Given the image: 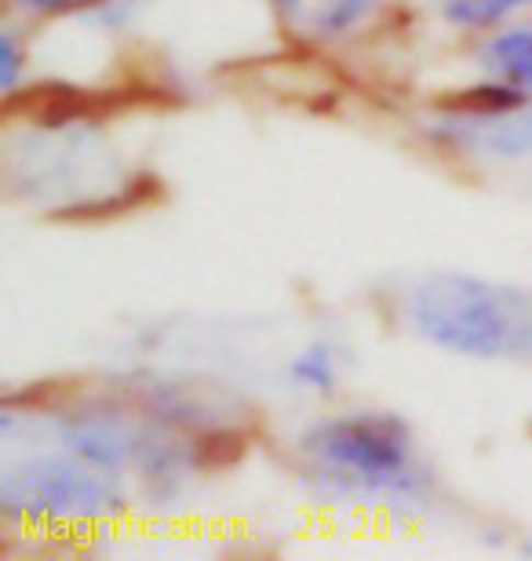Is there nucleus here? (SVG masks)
Wrapping results in <instances>:
<instances>
[{
	"label": "nucleus",
	"mask_w": 532,
	"mask_h": 561,
	"mask_svg": "<svg viewBox=\"0 0 532 561\" xmlns=\"http://www.w3.org/2000/svg\"><path fill=\"white\" fill-rule=\"evenodd\" d=\"M296 474L314 500L416 511L430 500L434 474L416 431L398 412L358 409L321 416L296 434Z\"/></svg>",
	"instance_id": "1"
},
{
	"label": "nucleus",
	"mask_w": 532,
	"mask_h": 561,
	"mask_svg": "<svg viewBox=\"0 0 532 561\" xmlns=\"http://www.w3.org/2000/svg\"><path fill=\"white\" fill-rule=\"evenodd\" d=\"M409 329L434 351L471 362H529L532 296L478 274L434 271L405 299Z\"/></svg>",
	"instance_id": "2"
},
{
	"label": "nucleus",
	"mask_w": 532,
	"mask_h": 561,
	"mask_svg": "<svg viewBox=\"0 0 532 561\" xmlns=\"http://www.w3.org/2000/svg\"><path fill=\"white\" fill-rule=\"evenodd\" d=\"M128 492L121 470L92 463L66 448L11 463L0 478V507L8 522L37 529H88L117 518Z\"/></svg>",
	"instance_id": "3"
},
{
	"label": "nucleus",
	"mask_w": 532,
	"mask_h": 561,
	"mask_svg": "<svg viewBox=\"0 0 532 561\" xmlns=\"http://www.w3.org/2000/svg\"><path fill=\"white\" fill-rule=\"evenodd\" d=\"M434 142L482 161H525L532 157V103L489 106V110H449L430 128Z\"/></svg>",
	"instance_id": "4"
},
{
	"label": "nucleus",
	"mask_w": 532,
	"mask_h": 561,
	"mask_svg": "<svg viewBox=\"0 0 532 561\" xmlns=\"http://www.w3.org/2000/svg\"><path fill=\"white\" fill-rule=\"evenodd\" d=\"M478 66L493 81L532 95V22H507V26L485 33Z\"/></svg>",
	"instance_id": "5"
},
{
	"label": "nucleus",
	"mask_w": 532,
	"mask_h": 561,
	"mask_svg": "<svg viewBox=\"0 0 532 561\" xmlns=\"http://www.w3.org/2000/svg\"><path fill=\"white\" fill-rule=\"evenodd\" d=\"M380 8L383 0H303L292 33L314 41H339L365 30Z\"/></svg>",
	"instance_id": "6"
},
{
	"label": "nucleus",
	"mask_w": 532,
	"mask_h": 561,
	"mask_svg": "<svg viewBox=\"0 0 532 561\" xmlns=\"http://www.w3.org/2000/svg\"><path fill=\"white\" fill-rule=\"evenodd\" d=\"M285 376H288V387L299 390V394H314V398L336 394L339 379H343V357H339V346L328 340L303 343L299 351L288 357Z\"/></svg>",
	"instance_id": "7"
},
{
	"label": "nucleus",
	"mask_w": 532,
	"mask_h": 561,
	"mask_svg": "<svg viewBox=\"0 0 532 561\" xmlns=\"http://www.w3.org/2000/svg\"><path fill=\"white\" fill-rule=\"evenodd\" d=\"M522 11H532V0H438V15L467 33H493Z\"/></svg>",
	"instance_id": "8"
},
{
	"label": "nucleus",
	"mask_w": 532,
	"mask_h": 561,
	"mask_svg": "<svg viewBox=\"0 0 532 561\" xmlns=\"http://www.w3.org/2000/svg\"><path fill=\"white\" fill-rule=\"evenodd\" d=\"M19 15L30 19H59V15H73V11H84L92 0H8Z\"/></svg>",
	"instance_id": "9"
},
{
	"label": "nucleus",
	"mask_w": 532,
	"mask_h": 561,
	"mask_svg": "<svg viewBox=\"0 0 532 561\" xmlns=\"http://www.w3.org/2000/svg\"><path fill=\"white\" fill-rule=\"evenodd\" d=\"M19 73H22L19 37H15V30H4V41H0V81H4V95H15Z\"/></svg>",
	"instance_id": "10"
}]
</instances>
